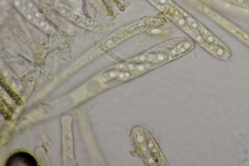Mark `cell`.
<instances>
[{"label":"cell","instance_id":"cell-4","mask_svg":"<svg viewBox=\"0 0 249 166\" xmlns=\"http://www.w3.org/2000/svg\"><path fill=\"white\" fill-rule=\"evenodd\" d=\"M188 22L189 25L194 29H199L200 27V25L193 18L191 17H188Z\"/></svg>","mask_w":249,"mask_h":166},{"label":"cell","instance_id":"cell-1","mask_svg":"<svg viewBox=\"0 0 249 166\" xmlns=\"http://www.w3.org/2000/svg\"><path fill=\"white\" fill-rule=\"evenodd\" d=\"M6 166H37L38 163L32 155L27 152L15 153L7 160Z\"/></svg>","mask_w":249,"mask_h":166},{"label":"cell","instance_id":"cell-2","mask_svg":"<svg viewBox=\"0 0 249 166\" xmlns=\"http://www.w3.org/2000/svg\"><path fill=\"white\" fill-rule=\"evenodd\" d=\"M192 44L189 42H184L182 44H179L177 46V50L180 53H184L185 51H188L191 48Z\"/></svg>","mask_w":249,"mask_h":166},{"label":"cell","instance_id":"cell-6","mask_svg":"<svg viewBox=\"0 0 249 166\" xmlns=\"http://www.w3.org/2000/svg\"><path fill=\"white\" fill-rule=\"evenodd\" d=\"M207 36V38H206V39H207L208 41L210 42H213L214 41V37H212V36Z\"/></svg>","mask_w":249,"mask_h":166},{"label":"cell","instance_id":"cell-5","mask_svg":"<svg viewBox=\"0 0 249 166\" xmlns=\"http://www.w3.org/2000/svg\"><path fill=\"white\" fill-rule=\"evenodd\" d=\"M159 3H161V4H163V5H167V4H169V2L168 0H155Z\"/></svg>","mask_w":249,"mask_h":166},{"label":"cell","instance_id":"cell-3","mask_svg":"<svg viewBox=\"0 0 249 166\" xmlns=\"http://www.w3.org/2000/svg\"><path fill=\"white\" fill-rule=\"evenodd\" d=\"M175 21L179 26H181L182 27L184 28L185 29H187L188 27L185 19L182 16H176L175 17Z\"/></svg>","mask_w":249,"mask_h":166}]
</instances>
